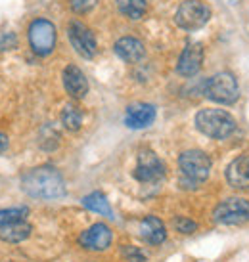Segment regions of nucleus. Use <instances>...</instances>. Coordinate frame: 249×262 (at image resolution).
Wrapping results in <instances>:
<instances>
[{"label":"nucleus","mask_w":249,"mask_h":262,"mask_svg":"<svg viewBox=\"0 0 249 262\" xmlns=\"http://www.w3.org/2000/svg\"><path fill=\"white\" fill-rule=\"evenodd\" d=\"M22 189L33 199L54 201L66 195V182L54 167H37L22 176Z\"/></svg>","instance_id":"obj_1"},{"label":"nucleus","mask_w":249,"mask_h":262,"mask_svg":"<svg viewBox=\"0 0 249 262\" xmlns=\"http://www.w3.org/2000/svg\"><path fill=\"white\" fill-rule=\"evenodd\" d=\"M196 128L215 140H226L236 130V121L224 110H201L196 115Z\"/></svg>","instance_id":"obj_2"},{"label":"nucleus","mask_w":249,"mask_h":262,"mask_svg":"<svg viewBox=\"0 0 249 262\" xmlns=\"http://www.w3.org/2000/svg\"><path fill=\"white\" fill-rule=\"evenodd\" d=\"M211 19V8L201 0H184L175 12V23L184 31H198Z\"/></svg>","instance_id":"obj_3"},{"label":"nucleus","mask_w":249,"mask_h":262,"mask_svg":"<svg viewBox=\"0 0 249 262\" xmlns=\"http://www.w3.org/2000/svg\"><path fill=\"white\" fill-rule=\"evenodd\" d=\"M178 167L182 170L184 180L198 184L203 182L211 174V157L201 149H188L178 157Z\"/></svg>","instance_id":"obj_4"},{"label":"nucleus","mask_w":249,"mask_h":262,"mask_svg":"<svg viewBox=\"0 0 249 262\" xmlns=\"http://www.w3.org/2000/svg\"><path fill=\"white\" fill-rule=\"evenodd\" d=\"M205 96L209 100H213V102L230 105V103H234L240 98L238 80H236L234 75L226 73V71L213 75L205 84Z\"/></svg>","instance_id":"obj_5"},{"label":"nucleus","mask_w":249,"mask_h":262,"mask_svg":"<svg viewBox=\"0 0 249 262\" xmlns=\"http://www.w3.org/2000/svg\"><path fill=\"white\" fill-rule=\"evenodd\" d=\"M217 224L222 226H240L249 222V201L242 197H230L226 201L217 205L213 212Z\"/></svg>","instance_id":"obj_6"},{"label":"nucleus","mask_w":249,"mask_h":262,"mask_svg":"<svg viewBox=\"0 0 249 262\" xmlns=\"http://www.w3.org/2000/svg\"><path fill=\"white\" fill-rule=\"evenodd\" d=\"M29 44L37 56H48L56 48V27L48 19H35L29 25Z\"/></svg>","instance_id":"obj_7"},{"label":"nucleus","mask_w":249,"mask_h":262,"mask_svg":"<svg viewBox=\"0 0 249 262\" xmlns=\"http://www.w3.org/2000/svg\"><path fill=\"white\" fill-rule=\"evenodd\" d=\"M165 176V165L152 149H142L138 153V163L134 168V178L142 184L159 182Z\"/></svg>","instance_id":"obj_8"},{"label":"nucleus","mask_w":249,"mask_h":262,"mask_svg":"<svg viewBox=\"0 0 249 262\" xmlns=\"http://www.w3.org/2000/svg\"><path fill=\"white\" fill-rule=\"evenodd\" d=\"M67 37H69V42L75 48V52L85 59H92L96 56V38L94 33L88 29L85 23L81 21H71L69 27H67Z\"/></svg>","instance_id":"obj_9"},{"label":"nucleus","mask_w":249,"mask_h":262,"mask_svg":"<svg viewBox=\"0 0 249 262\" xmlns=\"http://www.w3.org/2000/svg\"><path fill=\"white\" fill-rule=\"evenodd\" d=\"M111 239H113V233H111L110 226L103 222H96L81 233L79 243H81V247L88 249V251H106L111 245Z\"/></svg>","instance_id":"obj_10"},{"label":"nucleus","mask_w":249,"mask_h":262,"mask_svg":"<svg viewBox=\"0 0 249 262\" xmlns=\"http://www.w3.org/2000/svg\"><path fill=\"white\" fill-rule=\"evenodd\" d=\"M201 63H203V46L199 42L186 44L176 63V73L182 77H194L201 69Z\"/></svg>","instance_id":"obj_11"},{"label":"nucleus","mask_w":249,"mask_h":262,"mask_svg":"<svg viewBox=\"0 0 249 262\" xmlns=\"http://www.w3.org/2000/svg\"><path fill=\"white\" fill-rule=\"evenodd\" d=\"M155 121V107L152 103H132L127 107V113H125V124L129 128H134V130H140V128H146Z\"/></svg>","instance_id":"obj_12"},{"label":"nucleus","mask_w":249,"mask_h":262,"mask_svg":"<svg viewBox=\"0 0 249 262\" xmlns=\"http://www.w3.org/2000/svg\"><path fill=\"white\" fill-rule=\"evenodd\" d=\"M64 88L75 100H82L88 94V80L77 66H67L64 69Z\"/></svg>","instance_id":"obj_13"},{"label":"nucleus","mask_w":249,"mask_h":262,"mask_svg":"<svg viewBox=\"0 0 249 262\" xmlns=\"http://www.w3.org/2000/svg\"><path fill=\"white\" fill-rule=\"evenodd\" d=\"M113 50H115V54H117L123 61H127V63H138V61H142L144 56H146L144 44L134 37L119 38L117 42H115V46H113Z\"/></svg>","instance_id":"obj_14"},{"label":"nucleus","mask_w":249,"mask_h":262,"mask_svg":"<svg viewBox=\"0 0 249 262\" xmlns=\"http://www.w3.org/2000/svg\"><path fill=\"white\" fill-rule=\"evenodd\" d=\"M226 180L234 189L249 188V155L236 157L226 168Z\"/></svg>","instance_id":"obj_15"},{"label":"nucleus","mask_w":249,"mask_h":262,"mask_svg":"<svg viewBox=\"0 0 249 262\" xmlns=\"http://www.w3.org/2000/svg\"><path fill=\"white\" fill-rule=\"evenodd\" d=\"M140 235L150 245H161L167 239V230L157 216H146L140 222Z\"/></svg>","instance_id":"obj_16"},{"label":"nucleus","mask_w":249,"mask_h":262,"mask_svg":"<svg viewBox=\"0 0 249 262\" xmlns=\"http://www.w3.org/2000/svg\"><path fill=\"white\" fill-rule=\"evenodd\" d=\"M33 228H31L29 222H15V224L4 226L0 228V239L6 241V243H22L31 235Z\"/></svg>","instance_id":"obj_17"},{"label":"nucleus","mask_w":249,"mask_h":262,"mask_svg":"<svg viewBox=\"0 0 249 262\" xmlns=\"http://www.w3.org/2000/svg\"><path fill=\"white\" fill-rule=\"evenodd\" d=\"M82 205L87 207L88 211L98 212V214L108 216V219H113V209H111L108 197L103 195L102 191H92L87 197H82Z\"/></svg>","instance_id":"obj_18"},{"label":"nucleus","mask_w":249,"mask_h":262,"mask_svg":"<svg viewBox=\"0 0 249 262\" xmlns=\"http://www.w3.org/2000/svg\"><path fill=\"white\" fill-rule=\"evenodd\" d=\"M82 111L79 105H75V103H67L66 107H64V111H61V123H64V126H66L67 130H79L82 126Z\"/></svg>","instance_id":"obj_19"},{"label":"nucleus","mask_w":249,"mask_h":262,"mask_svg":"<svg viewBox=\"0 0 249 262\" xmlns=\"http://www.w3.org/2000/svg\"><path fill=\"white\" fill-rule=\"evenodd\" d=\"M117 8L129 19H140L146 14V0H117Z\"/></svg>","instance_id":"obj_20"},{"label":"nucleus","mask_w":249,"mask_h":262,"mask_svg":"<svg viewBox=\"0 0 249 262\" xmlns=\"http://www.w3.org/2000/svg\"><path fill=\"white\" fill-rule=\"evenodd\" d=\"M29 214V209L27 207H14V209H0V228L10 224H15V222H23Z\"/></svg>","instance_id":"obj_21"},{"label":"nucleus","mask_w":249,"mask_h":262,"mask_svg":"<svg viewBox=\"0 0 249 262\" xmlns=\"http://www.w3.org/2000/svg\"><path fill=\"white\" fill-rule=\"evenodd\" d=\"M173 224H175L176 232H180V233H194L196 230H198V224H196L194 220L186 219V216H178V219H175Z\"/></svg>","instance_id":"obj_22"},{"label":"nucleus","mask_w":249,"mask_h":262,"mask_svg":"<svg viewBox=\"0 0 249 262\" xmlns=\"http://www.w3.org/2000/svg\"><path fill=\"white\" fill-rule=\"evenodd\" d=\"M123 256L129 262H146V255H144L138 247H132V245H125Z\"/></svg>","instance_id":"obj_23"},{"label":"nucleus","mask_w":249,"mask_h":262,"mask_svg":"<svg viewBox=\"0 0 249 262\" xmlns=\"http://www.w3.org/2000/svg\"><path fill=\"white\" fill-rule=\"evenodd\" d=\"M96 2L98 0H69L71 10L77 12V14H87V12H90L96 6Z\"/></svg>","instance_id":"obj_24"},{"label":"nucleus","mask_w":249,"mask_h":262,"mask_svg":"<svg viewBox=\"0 0 249 262\" xmlns=\"http://www.w3.org/2000/svg\"><path fill=\"white\" fill-rule=\"evenodd\" d=\"M12 48H15V37L12 33H6L0 38V50H12Z\"/></svg>","instance_id":"obj_25"},{"label":"nucleus","mask_w":249,"mask_h":262,"mask_svg":"<svg viewBox=\"0 0 249 262\" xmlns=\"http://www.w3.org/2000/svg\"><path fill=\"white\" fill-rule=\"evenodd\" d=\"M8 149V136L4 132H0V153H4Z\"/></svg>","instance_id":"obj_26"}]
</instances>
